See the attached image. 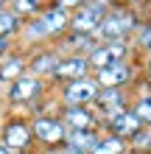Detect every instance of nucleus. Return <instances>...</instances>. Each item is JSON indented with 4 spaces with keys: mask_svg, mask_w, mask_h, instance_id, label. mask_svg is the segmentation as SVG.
Instances as JSON below:
<instances>
[{
    "mask_svg": "<svg viewBox=\"0 0 151 154\" xmlns=\"http://www.w3.org/2000/svg\"><path fill=\"white\" fill-rule=\"evenodd\" d=\"M137 14L131 11L126 6H112L109 11L104 14V20L98 25V31H95V39L98 42H126L131 34L137 31Z\"/></svg>",
    "mask_w": 151,
    "mask_h": 154,
    "instance_id": "1",
    "label": "nucleus"
},
{
    "mask_svg": "<svg viewBox=\"0 0 151 154\" xmlns=\"http://www.w3.org/2000/svg\"><path fill=\"white\" fill-rule=\"evenodd\" d=\"M106 11H109V3H104V0H87L84 6H78L70 14V34H90V37H95V31H98Z\"/></svg>",
    "mask_w": 151,
    "mask_h": 154,
    "instance_id": "2",
    "label": "nucleus"
},
{
    "mask_svg": "<svg viewBox=\"0 0 151 154\" xmlns=\"http://www.w3.org/2000/svg\"><path fill=\"white\" fill-rule=\"evenodd\" d=\"M31 134H34V143L53 149L67 140V126L59 121V115H37L31 121Z\"/></svg>",
    "mask_w": 151,
    "mask_h": 154,
    "instance_id": "3",
    "label": "nucleus"
},
{
    "mask_svg": "<svg viewBox=\"0 0 151 154\" xmlns=\"http://www.w3.org/2000/svg\"><path fill=\"white\" fill-rule=\"evenodd\" d=\"M98 93H101L98 81H95L92 76H87V79H78V81L65 84L59 98H62L65 106H92L95 98H98Z\"/></svg>",
    "mask_w": 151,
    "mask_h": 154,
    "instance_id": "4",
    "label": "nucleus"
},
{
    "mask_svg": "<svg viewBox=\"0 0 151 154\" xmlns=\"http://www.w3.org/2000/svg\"><path fill=\"white\" fill-rule=\"evenodd\" d=\"M126 56H129V42H98L87 53V62H90L92 70H104L109 65L126 62Z\"/></svg>",
    "mask_w": 151,
    "mask_h": 154,
    "instance_id": "5",
    "label": "nucleus"
},
{
    "mask_svg": "<svg viewBox=\"0 0 151 154\" xmlns=\"http://www.w3.org/2000/svg\"><path fill=\"white\" fill-rule=\"evenodd\" d=\"M3 146L8 149V154H23V151H31V143H34V134H31V123H25L23 118H14L3 126Z\"/></svg>",
    "mask_w": 151,
    "mask_h": 154,
    "instance_id": "6",
    "label": "nucleus"
},
{
    "mask_svg": "<svg viewBox=\"0 0 151 154\" xmlns=\"http://www.w3.org/2000/svg\"><path fill=\"white\" fill-rule=\"evenodd\" d=\"M42 95H45V81L28 73L11 81V87H8V101H14V104H31Z\"/></svg>",
    "mask_w": 151,
    "mask_h": 154,
    "instance_id": "7",
    "label": "nucleus"
},
{
    "mask_svg": "<svg viewBox=\"0 0 151 154\" xmlns=\"http://www.w3.org/2000/svg\"><path fill=\"white\" fill-rule=\"evenodd\" d=\"M95 81H98L101 90H120L126 87L131 79H134V67L129 65V62H118V65H109L104 70H95Z\"/></svg>",
    "mask_w": 151,
    "mask_h": 154,
    "instance_id": "8",
    "label": "nucleus"
},
{
    "mask_svg": "<svg viewBox=\"0 0 151 154\" xmlns=\"http://www.w3.org/2000/svg\"><path fill=\"white\" fill-rule=\"evenodd\" d=\"M90 62H87V56H78V53H70V56H62L56 70H53V79L56 81H65V84H70V81H78V79H87L90 76Z\"/></svg>",
    "mask_w": 151,
    "mask_h": 154,
    "instance_id": "9",
    "label": "nucleus"
},
{
    "mask_svg": "<svg viewBox=\"0 0 151 154\" xmlns=\"http://www.w3.org/2000/svg\"><path fill=\"white\" fill-rule=\"evenodd\" d=\"M59 121L67 126V132H84L98 126V115L92 112V106H65Z\"/></svg>",
    "mask_w": 151,
    "mask_h": 154,
    "instance_id": "10",
    "label": "nucleus"
},
{
    "mask_svg": "<svg viewBox=\"0 0 151 154\" xmlns=\"http://www.w3.org/2000/svg\"><path fill=\"white\" fill-rule=\"evenodd\" d=\"M37 17L42 20V25H45L50 39H59V37H65V34L70 31V11L67 8H59V6L50 3L48 8H42Z\"/></svg>",
    "mask_w": 151,
    "mask_h": 154,
    "instance_id": "11",
    "label": "nucleus"
},
{
    "mask_svg": "<svg viewBox=\"0 0 151 154\" xmlns=\"http://www.w3.org/2000/svg\"><path fill=\"white\" fill-rule=\"evenodd\" d=\"M106 129H109V134H115V137H120V140H131L134 134L143 129V123H140V118L131 112V106L129 109H123V112H118V115H112V118H106Z\"/></svg>",
    "mask_w": 151,
    "mask_h": 154,
    "instance_id": "12",
    "label": "nucleus"
},
{
    "mask_svg": "<svg viewBox=\"0 0 151 154\" xmlns=\"http://www.w3.org/2000/svg\"><path fill=\"white\" fill-rule=\"evenodd\" d=\"M92 106H98V112L104 115V121H106V118L118 115L123 109H129V98H126L123 90H101Z\"/></svg>",
    "mask_w": 151,
    "mask_h": 154,
    "instance_id": "13",
    "label": "nucleus"
},
{
    "mask_svg": "<svg viewBox=\"0 0 151 154\" xmlns=\"http://www.w3.org/2000/svg\"><path fill=\"white\" fill-rule=\"evenodd\" d=\"M59 53L56 51H39L28 59V76H37V79H53V70L59 65Z\"/></svg>",
    "mask_w": 151,
    "mask_h": 154,
    "instance_id": "14",
    "label": "nucleus"
},
{
    "mask_svg": "<svg viewBox=\"0 0 151 154\" xmlns=\"http://www.w3.org/2000/svg\"><path fill=\"white\" fill-rule=\"evenodd\" d=\"M101 143V134L95 129H84V132H67V140L65 146L67 149H76V151H84V154H92V149Z\"/></svg>",
    "mask_w": 151,
    "mask_h": 154,
    "instance_id": "15",
    "label": "nucleus"
},
{
    "mask_svg": "<svg viewBox=\"0 0 151 154\" xmlns=\"http://www.w3.org/2000/svg\"><path fill=\"white\" fill-rule=\"evenodd\" d=\"M28 73V62L23 56H8V59H0V81H17L20 76Z\"/></svg>",
    "mask_w": 151,
    "mask_h": 154,
    "instance_id": "16",
    "label": "nucleus"
},
{
    "mask_svg": "<svg viewBox=\"0 0 151 154\" xmlns=\"http://www.w3.org/2000/svg\"><path fill=\"white\" fill-rule=\"evenodd\" d=\"M65 45L67 48H73V51H78V56H87L95 45H98V39L95 37H90V34H65Z\"/></svg>",
    "mask_w": 151,
    "mask_h": 154,
    "instance_id": "17",
    "label": "nucleus"
},
{
    "mask_svg": "<svg viewBox=\"0 0 151 154\" xmlns=\"http://www.w3.org/2000/svg\"><path fill=\"white\" fill-rule=\"evenodd\" d=\"M20 28H23V20L11 11V8H3V11H0V39L14 37Z\"/></svg>",
    "mask_w": 151,
    "mask_h": 154,
    "instance_id": "18",
    "label": "nucleus"
},
{
    "mask_svg": "<svg viewBox=\"0 0 151 154\" xmlns=\"http://www.w3.org/2000/svg\"><path fill=\"white\" fill-rule=\"evenodd\" d=\"M92 154H126V140L115 137V134H106L101 137V143L92 149Z\"/></svg>",
    "mask_w": 151,
    "mask_h": 154,
    "instance_id": "19",
    "label": "nucleus"
},
{
    "mask_svg": "<svg viewBox=\"0 0 151 154\" xmlns=\"http://www.w3.org/2000/svg\"><path fill=\"white\" fill-rule=\"evenodd\" d=\"M39 6H42V0H11V11L20 17V20L23 17H37L42 11Z\"/></svg>",
    "mask_w": 151,
    "mask_h": 154,
    "instance_id": "20",
    "label": "nucleus"
},
{
    "mask_svg": "<svg viewBox=\"0 0 151 154\" xmlns=\"http://www.w3.org/2000/svg\"><path fill=\"white\" fill-rule=\"evenodd\" d=\"M131 112L140 118V123H143L146 129H151V93L143 95V98H137L134 106H131Z\"/></svg>",
    "mask_w": 151,
    "mask_h": 154,
    "instance_id": "21",
    "label": "nucleus"
},
{
    "mask_svg": "<svg viewBox=\"0 0 151 154\" xmlns=\"http://www.w3.org/2000/svg\"><path fill=\"white\" fill-rule=\"evenodd\" d=\"M23 37H25V39H31V42H39V39H50L39 17H31V23H28V25L23 28Z\"/></svg>",
    "mask_w": 151,
    "mask_h": 154,
    "instance_id": "22",
    "label": "nucleus"
},
{
    "mask_svg": "<svg viewBox=\"0 0 151 154\" xmlns=\"http://www.w3.org/2000/svg\"><path fill=\"white\" fill-rule=\"evenodd\" d=\"M134 34H137V45H140V48H143V51H151V20L148 23H140Z\"/></svg>",
    "mask_w": 151,
    "mask_h": 154,
    "instance_id": "23",
    "label": "nucleus"
},
{
    "mask_svg": "<svg viewBox=\"0 0 151 154\" xmlns=\"http://www.w3.org/2000/svg\"><path fill=\"white\" fill-rule=\"evenodd\" d=\"M131 146H134V149H140V151L151 149V129H146V126H143V129H140L134 137H131Z\"/></svg>",
    "mask_w": 151,
    "mask_h": 154,
    "instance_id": "24",
    "label": "nucleus"
},
{
    "mask_svg": "<svg viewBox=\"0 0 151 154\" xmlns=\"http://www.w3.org/2000/svg\"><path fill=\"white\" fill-rule=\"evenodd\" d=\"M87 0H53V6H59V8H78V6H84Z\"/></svg>",
    "mask_w": 151,
    "mask_h": 154,
    "instance_id": "25",
    "label": "nucleus"
},
{
    "mask_svg": "<svg viewBox=\"0 0 151 154\" xmlns=\"http://www.w3.org/2000/svg\"><path fill=\"white\" fill-rule=\"evenodd\" d=\"M6 51H8V39H0V59L6 56Z\"/></svg>",
    "mask_w": 151,
    "mask_h": 154,
    "instance_id": "26",
    "label": "nucleus"
},
{
    "mask_svg": "<svg viewBox=\"0 0 151 154\" xmlns=\"http://www.w3.org/2000/svg\"><path fill=\"white\" fill-rule=\"evenodd\" d=\"M62 154H84V151H76V149H67V146H65V151H62Z\"/></svg>",
    "mask_w": 151,
    "mask_h": 154,
    "instance_id": "27",
    "label": "nucleus"
},
{
    "mask_svg": "<svg viewBox=\"0 0 151 154\" xmlns=\"http://www.w3.org/2000/svg\"><path fill=\"white\" fill-rule=\"evenodd\" d=\"M0 154H8V149H6V146H3V143H0Z\"/></svg>",
    "mask_w": 151,
    "mask_h": 154,
    "instance_id": "28",
    "label": "nucleus"
},
{
    "mask_svg": "<svg viewBox=\"0 0 151 154\" xmlns=\"http://www.w3.org/2000/svg\"><path fill=\"white\" fill-rule=\"evenodd\" d=\"M6 3H8V0H0V11H3V8H6Z\"/></svg>",
    "mask_w": 151,
    "mask_h": 154,
    "instance_id": "29",
    "label": "nucleus"
},
{
    "mask_svg": "<svg viewBox=\"0 0 151 154\" xmlns=\"http://www.w3.org/2000/svg\"><path fill=\"white\" fill-rule=\"evenodd\" d=\"M148 76H151V62H148Z\"/></svg>",
    "mask_w": 151,
    "mask_h": 154,
    "instance_id": "30",
    "label": "nucleus"
},
{
    "mask_svg": "<svg viewBox=\"0 0 151 154\" xmlns=\"http://www.w3.org/2000/svg\"><path fill=\"white\" fill-rule=\"evenodd\" d=\"M23 154H37V151H23Z\"/></svg>",
    "mask_w": 151,
    "mask_h": 154,
    "instance_id": "31",
    "label": "nucleus"
},
{
    "mask_svg": "<svg viewBox=\"0 0 151 154\" xmlns=\"http://www.w3.org/2000/svg\"><path fill=\"white\" fill-rule=\"evenodd\" d=\"M104 3H112V0H104Z\"/></svg>",
    "mask_w": 151,
    "mask_h": 154,
    "instance_id": "32",
    "label": "nucleus"
}]
</instances>
